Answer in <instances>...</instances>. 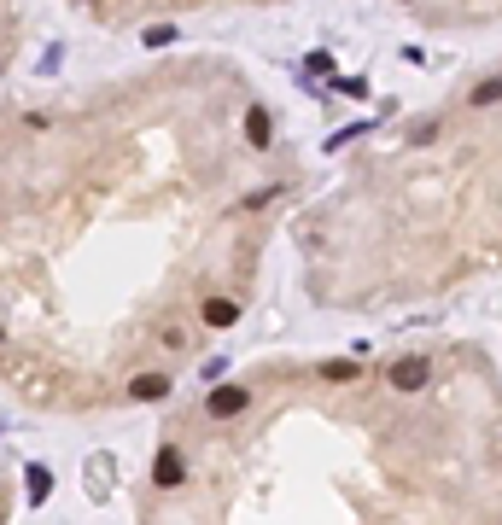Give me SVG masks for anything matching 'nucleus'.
I'll use <instances>...</instances> for the list:
<instances>
[{
  "mask_svg": "<svg viewBox=\"0 0 502 525\" xmlns=\"http://www.w3.org/2000/svg\"><path fill=\"white\" fill-rule=\"evenodd\" d=\"M490 99H502V70H497V76H485V82L474 88V106H490Z\"/></svg>",
  "mask_w": 502,
  "mask_h": 525,
  "instance_id": "obj_8",
  "label": "nucleus"
},
{
  "mask_svg": "<svg viewBox=\"0 0 502 525\" xmlns=\"http://www.w3.org/2000/svg\"><path fill=\"white\" fill-rule=\"evenodd\" d=\"M246 140H251V146H269V140H275V117H269L263 106L246 111Z\"/></svg>",
  "mask_w": 502,
  "mask_h": 525,
  "instance_id": "obj_6",
  "label": "nucleus"
},
{
  "mask_svg": "<svg viewBox=\"0 0 502 525\" xmlns=\"http://www.w3.org/2000/svg\"><path fill=\"white\" fill-rule=\"evenodd\" d=\"M321 373H327V380H357V362L333 357V362H321Z\"/></svg>",
  "mask_w": 502,
  "mask_h": 525,
  "instance_id": "obj_9",
  "label": "nucleus"
},
{
  "mask_svg": "<svg viewBox=\"0 0 502 525\" xmlns=\"http://www.w3.org/2000/svg\"><path fill=\"white\" fill-rule=\"evenodd\" d=\"M24 490H29V508H42L47 490H53V473H47L42 461H29V467H24Z\"/></svg>",
  "mask_w": 502,
  "mask_h": 525,
  "instance_id": "obj_5",
  "label": "nucleus"
},
{
  "mask_svg": "<svg viewBox=\"0 0 502 525\" xmlns=\"http://www.w3.org/2000/svg\"><path fill=\"white\" fill-rule=\"evenodd\" d=\"M333 88H339V94H357V99H363V94H368V82H363V76H339V82H333Z\"/></svg>",
  "mask_w": 502,
  "mask_h": 525,
  "instance_id": "obj_11",
  "label": "nucleus"
},
{
  "mask_svg": "<svg viewBox=\"0 0 502 525\" xmlns=\"http://www.w3.org/2000/svg\"><path fill=\"white\" fill-rule=\"evenodd\" d=\"M140 42H146V47H169V42H176V29H169V24H153Z\"/></svg>",
  "mask_w": 502,
  "mask_h": 525,
  "instance_id": "obj_10",
  "label": "nucleus"
},
{
  "mask_svg": "<svg viewBox=\"0 0 502 525\" xmlns=\"http://www.w3.org/2000/svg\"><path fill=\"white\" fill-rule=\"evenodd\" d=\"M246 403H251V391H246V386H210V397H205V415L228 420V415H239Z\"/></svg>",
  "mask_w": 502,
  "mask_h": 525,
  "instance_id": "obj_1",
  "label": "nucleus"
},
{
  "mask_svg": "<svg viewBox=\"0 0 502 525\" xmlns=\"http://www.w3.org/2000/svg\"><path fill=\"white\" fill-rule=\"evenodd\" d=\"M391 386H397V391H420V386H427V362H420V357L391 362Z\"/></svg>",
  "mask_w": 502,
  "mask_h": 525,
  "instance_id": "obj_3",
  "label": "nucleus"
},
{
  "mask_svg": "<svg viewBox=\"0 0 502 525\" xmlns=\"http://www.w3.org/2000/svg\"><path fill=\"white\" fill-rule=\"evenodd\" d=\"M182 479H187L182 450H169V443H164V450H158V461H153V484H158V490H176Z\"/></svg>",
  "mask_w": 502,
  "mask_h": 525,
  "instance_id": "obj_2",
  "label": "nucleus"
},
{
  "mask_svg": "<svg viewBox=\"0 0 502 525\" xmlns=\"http://www.w3.org/2000/svg\"><path fill=\"white\" fill-rule=\"evenodd\" d=\"M205 321H210V327H234V321H239V304H234V298H210V304H205Z\"/></svg>",
  "mask_w": 502,
  "mask_h": 525,
  "instance_id": "obj_7",
  "label": "nucleus"
},
{
  "mask_svg": "<svg viewBox=\"0 0 502 525\" xmlns=\"http://www.w3.org/2000/svg\"><path fill=\"white\" fill-rule=\"evenodd\" d=\"M129 397H135V403L169 397V373H135V380H129Z\"/></svg>",
  "mask_w": 502,
  "mask_h": 525,
  "instance_id": "obj_4",
  "label": "nucleus"
}]
</instances>
